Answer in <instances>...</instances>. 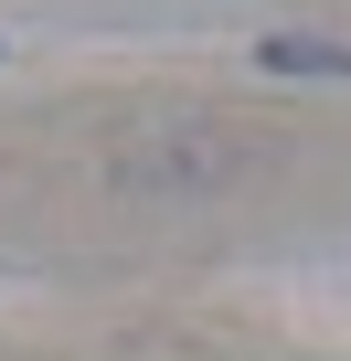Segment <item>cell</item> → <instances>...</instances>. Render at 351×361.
I'll list each match as a JSON object with an SVG mask.
<instances>
[{
	"label": "cell",
	"mask_w": 351,
	"mask_h": 361,
	"mask_svg": "<svg viewBox=\"0 0 351 361\" xmlns=\"http://www.w3.org/2000/svg\"><path fill=\"white\" fill-rule=\"evenodd\" d=\"M256 64H277V75H351V43H298V32H277V43H256Z\"/></svg>",
	"instance_id": "cell-1"
}]
</instances>
